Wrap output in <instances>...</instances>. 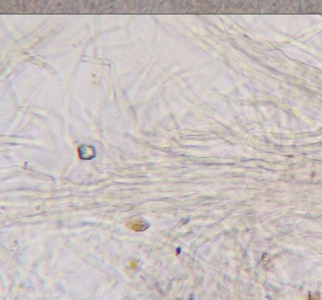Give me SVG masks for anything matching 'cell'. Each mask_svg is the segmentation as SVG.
I'll return each mask as SVG.
<instances>
[{
	"label": "cell",
	"instance_id": "6da1fadb",
	"mask_svg": "<svg viewBox=\"0 0 322 300\" xmlns=\"http://www.w3.org/2000/svg\"><path fill=\"white\" fill-rule=\"evenodd\" d=\"M126 226L135 232H142L146 230L149 225L144 219H132L126 222Z\"/></svg>",
	"mask_w": 322,
	"mask_h": 300
}]
</instances>
